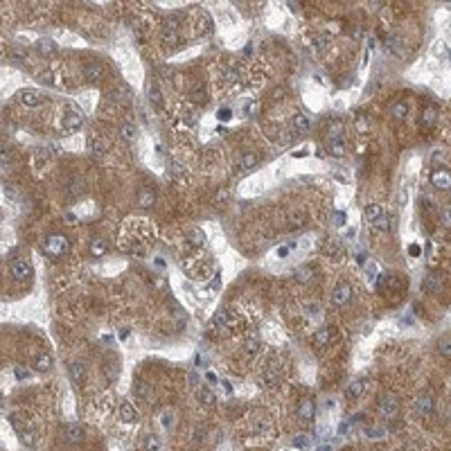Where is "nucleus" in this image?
Wrapping results in <instances>:
<instances>
[{
    "label": "nucleus",
    "instance_id": "nucleus-1",
    "mask_svg": "<svg viewBox=\"0 0 451 451\" xmlns=\"http://www.w3.org/2000/svg\"><path fill=\"white\" fill-rule=\"evenodd\" d=\"M366 221L370 223L374 230L390 233V217L386 215V210L381 208L379 203H370V205H366Z\"/></svg>",
    "mask_w": 451,
    "mask_h": 451
},
{
    "label": "nucleus",
    "instance_id": "nucleus-2",
    "mask_svg": "<svg viewBox=\"0 0 451 451\" xmlns=\"http://www.w3.org/2000/svg\"><path fill=\"white\" fill-rule=\"evenodd\" d=\"M68 249H70V239L65 235H59V233L47 235L46 242H43V253L47 257H61L68 253Z\"/></svg>",
    "mask_w": 451,
    "mask_h": 451
},
{
    "label": "nucleus",
    "instance_id": "nucleus-3",
    "mask_svg": "<svg viewBox=\"0 0 451 451\" xmlns=\"http://www.w3.org/2000/svg\"><path fill=\"white\" fill-rule=\"evenodd\" d=\"M9 273H12L14 280L25 282L32 278V264L23 257H14V260H9Z\"/></svg>",
    "mask_w": 451,
    "mask_h": 451
},
{
    "label": "nucleus",
    "instance_id": "nucleus-4",
    "mask_svg": "<svg viewBox=\"0 0 451 451\" xmlns=\"http://www.w3.org/2000/svg\"><path fill=\"white\" fill-rule=\"evenodd\" d=\"M178 39H181V25H178V18L170 16V18L163 23V43H167V46H176Z\"/></svg>",
    "mask_w": 451,
    "mask_h": 451
},
{
    "label": "nucleus",
    "instance_id": "nucleus-5",
    "mask_svg": "<svg viewBox=\"0 0 451 451\" xmlns=\"http://www.w3.org/2000/svg\"><path fill=\"white\" fill-rule=\"evenodd\" d=\"M350 300H352V287L347 284V282H341V284H336L332 291V302L336 305V307H345V305H350Z\"/></svg>",
    "mask_w": 451,
    "mask_h": 451
},
{
    "label": "nucleus",
    "instance_id": "nucleus-6",
    "mask_svg": "<svg viewBox=\"0 0 451 451\" xmlns=\"http://www.w3.org/2000/svg\"><path fill=\"white\" fill-rule=\"evenodd\" d=\"M399 411V399L395 395H386L379 399V415L386 420H392Z\"/></svg>",
    "mask_w": 451,
    "mask_h": 451
},
{
    "label": "nucleus",
    "instance_id": "nucleus-7",
    "mask_svg": "<svg viewBox=\"0 0 451 451\" xmlns=\"http://www.w3.org/2000/svg\"><path fill=\"white\" fill-rule=\"evenodd\" d=\"M431 185L435 190H451V171L445 170V167H438V170L431 171Z\"/></svg>",
    "mask_w": 451,
    "mask_h": 451
},
{
    "label": "nucleus",
    "instance_id": "nucleus-8",
    "mask_svg": "<svg viewBox=\"0 0 451 451\" xmlns=\"http://www.w3.org/2000/svg\"><path fill=\"white\" fill-rule=\"evenodd\" d=\"M68 373H70V379L77 384V386H84L86 377H88V370H86L84 361H70L68 363Z\"/></svg>",
    "mask_w": 451,
    "mask_h": 451
},
{
    "label": "nucleus",
    "instance_id": "nucleus-9",
    "mask_svg": "<svg viewBox=\"0 0 451 451\" xmlns=\"http://www.w3.org/2000/svg\"><path fill=\"white\" fill-rule=\"evenodd\" d=\"M413 408H415V413H418V415L426 418V415H431V413H433V408H435V402H433L431 395H420V397H415V404H413Z\"/></svg>",
    "mask_w": 451,
    "mask_h": 451
},
{
    "label": "nucleus",
    "instance_id": "nucleus-10",
    "mask_svg": "<svg viewBox=\"0 0 451 451\" xmlns=\"http://www.w3.org/2000/svg\"><path fill=\"white\" fill-rule=\"evenodd\" d=\"M84 77H86V81H91V84H99V81L104 79V68H102V63H97V61L86 63L84 65Z\"/></svg>",
    "mask_w": 451,
    "mask_h": 451
},
{
    "label": "nucleus",
    "instance_id": "nucleus-11",
    "mask_svg": "<svg viewBox=\"0 0 451 451\" xmlns=\"http://www.w3.org/2000/svg\"><path fill=\"white\" fill-rule=\"evenodd\" d=\"M291 129H294L298 136L309 133V131H311V120H309L305 113H295L294 118H291Z\"/></svg>",
    "mask_w": 451,
    "mask_h": 451
},
{
    "label": "nucleus",
    "instance_id": "nucleus-12",
    "mask_svg": "<svg viewBox=\"0 0 451 451\" xmlns=\"http://www.w3.org/2000/svg\"><path fill=\"white\" fill-rule=\"evenodd\" d=\"M118 415L122 422H126V424H136L138 422V411L133 408V404L131 402H122L118 408Z\"/></svg>",
    "mask_w": 451,
    "mask_h": 451
},
{
    "label": "nucleus",
    "instance_id": "nucleus-13",
    "mask_svg": "<svg viewBox=\"0 0 451 451\" xmlns=\"http://www.w3.org/2000/svg\"><path fill=\"white\" fill-rule=\"evenodd\" d=\"M230 325H233V316H230V311L226 307L217 309L215 314H212V327L223 329V327H230Z\"/></svg>",
    "mask_w": 451,
    "mask_h": 451
},
{
    "label": "nucleus",
    "instance_id": "nucleus-14",
    "mask_svg": "<svg viewBox=\"0 0 451 451\" xmlns=\"http://www.w3.org/2000/svg\"><path fill=\"white\" fill-rule=\"evenodd\" d=\"M88 149H91V154L95 158H102L109 151V140H104V138H99V136L91 138L88 140Z\"/></svg>",
    "mask_w": 451,
    "mask_h": 451
},
{
    "label": "nucleus",
    "instance_id": "nucleus-15",
    "mask_svg": "<svg viewBox=\"0 0 451 451\" xmlns=\"http://www.w3.org/2000/svg\"><path fill=\"white\" fill-rule=\"evenodd\" d=\"M314 413H316V406L311 399H302L300 406H298V420L300 422H311L314 420Z\"/></svg>",
    "mask_w": 451,
    "mask_h": 451
},
{
    "label": "nucleus",
    "instance_id": "nucleus-16",
    "mask_svg": "<svg viewBox=\"0 0 451 451\" xmlns=\"http://www.w3.org/2000/svg\"><path fill=\"white\" fill-rule=\"evenodd\" d=\"M63 438L68 440V442H72V445H79L81 440H84V429L77 424H65L63 426Z\"/></svg>",
    "mask_w": 451,
    "mask_h": 451
},
{
    "label": "nucleus",
    "instance_id": "nucleus-17",
    "mask_svg": "<svg viewBox=\"0 0 451 451\" xmlns=\"http://www.w3.org/2000/svg\"><path fill=\"white\" fill-rule=\"evenodd\" d=\"M81 124H84V118H81V113L79 111H68L65 113V118H63V126H65V131H77V129H81Z\"/></svg>",
    "mask_w": 451,
    "mask_h": 451
},
{
    "label": "nucleus",
    "instance_id": "nucleus-18",
    "mask_svg": "<svg viewBox=\"0 0 451 451\" xmlns=\"http://www.w3.org/2000/svg\"><path fill=\"white\" fill-rule=\"evenodd\" d=\"M88 249H91V255L93 257H102V255H106V253H109V242H106L104 237H93Z\"/></svg>",
    "mask_w": 451,
    "mask_h": 451
},
{
    "label": "nucleus",
    "instance_id": "nucleus-19",
    "mask_svg": "<svg viewBox=\"0 0 451 451\" xmlns=\"http://www.w3.org/2000/svg\"><path fill=\"white\" fill-rule=\"evenodd\" d=\"M185 239H187V244H190L192 249H203L205 246V233L199 228H192L187 235H185Z\"/></svg>",
    "mask_w": 451,
    "mask_h": 451
},
{
    "label": "nucleus",
    "instance_id": "nucleus-20",
    "mask_svg": "<svg viewBox=\"0 0 451 451\" xmlns=\"http://www.w3.org/2000/svg\"><path fill=\"white\" fill-rule=\"evenodd\" d=\"M438 122V109L435 106H424V111H422V118H420V124L422 126H433Z\"/></svg>",
    "mask_w": 451,
    "mask_h": 451
},
{
    "label": "nucleus",
    "instance_id": "nucleus-21",
    "mask_svg": "<svg viewBox=\"0 0 451 451\" xmlns=\"http://www.w3.org/2000/svg\"><path fill=\"white\" fill-rule=\"evenodd\" d=\"M154 203H156V192L151 187H144V190L138 192V205L140 208H151Z\"/></svg>",
    "mask_w": 451,
    "mask_h": 451
},
{
    "label": "nucleus",
    "instance_id": "nucleus-22",
    "mask_svg": "<svg viewBox=\"0 0 451 451\" xmlns=\"http://www.w3.org/2000/svg\"><path fill=\"white\" fill-rule=\"evenodd\" d=\"M262 384H264V388H278V384H280V373L273 370V368H266V370L262 373Z\"/></svg>",
    "mask_w": 451,
    "mask_h": 451
},
{
    "label": "nucleus",
    "instance_id": "nucleus-23",
    "mask_svg": "<svg viewBox=\"0 0 451 451\" xmlns=\"http://www.w3.org/2000/svg\"><path fill=\"white\" fill-rule=\"evenodd\" d=\"M36 52H39L41 57H52V54L57 52V43H54L52 39H41V41H36Z\"/></svg>",
    "mask_w": 451,
    "mask_h": 451
},
{
    "label": "nucleus",
    "instance_id": "nucleus-24",
    "mask_svg": "<svg viewBox=\"0 0 451 451\" xmlns=\"http://www.w3.org/2000/svg\"><path fill=\"white\" fill-rule=\"evenodd\" d=\"M422 287H424L426 291H440V289L445 287V280H442L438 273H429L424 278V282H422Z\"/></svg>",
    "mask_w": 451,
    "mask_h": 451
},
{
    "label": "nucleus",
    "instance_id": "nucleus-25",
    "mask_svg": "<svg viewBox=\"0 0 451 451\" xmlns=\"http://www.w3.org/2000/svg\"><path fill=\"white\" fill-rule=\"evenodd\" d=\"M257 163H260V154H255V151H249V154H244L242 160H239V171L253 170Z\"/></svg>",
    "mask_w": 451,
    "mask_h": 451
},
{
    "label": "nucleus",
    "instance_id": "nucleus-26",
    "mask_svg": "<svg viewBox=\"0 0 451 451\" xmlns=\"http://www.w3.org/2000/svg\"><path fill=\"white\" fill-rule=\"evenodd\" d=\"M363 390H366V379H354V381H350V386H347L345 395L350 399H357V397H361V395H363Z\"/></svg>",
    "mask_w": 451,
    "mask_h": 451
},
{
    "label": "nucleus",
    "instance_id": "nucleus-27",
    "mask_svg": "<svg viewBox=\"0 0 451 451\" xmlns=\"http://www.w3.org/2000/svg\"><path fill=\"white\" fill-rule=\"evenodd\" d=\"M327 154L334 158H341L343 154H345V140L343 138H339V140H329L327 142Z\"/></svg>",
    "mask_w": 451,
    "mask_h": 451
},
{
    "label": "nucleus",
    "instance_id": "nucleus-28",
    "mask_svg": "<svg viewBox=\"0 0 451 451\" xmlns=\"http://www.w3.org/2000/svg\"><path fill=\"white\" fill-rule=\"evenodd\" d=\"M50 368H52V357H50V354L43 352L34 359V370H36V373H47Z\"/></svg>",
    "mask_w": 451,
    "mask_h": 451
},
{
    "label": "nucleus",
    "instance_id": "nucleus-29",
    "mask_svg": "<svg viewBox=\"0 0 451 451\" xmlns=\"http://www.w3.org/2000/svg\"><path fill=\"white\" fill-rule=\"evenodd\" d=\"M120 138L124 140V142H133L138 138V129L133 122H124V124L120 126Z\"/></svg>",
    "mask_w": 451,
    "mask_h": 451
},
{
    "label": "nucleus",
    "instance_id": "nucleus-30",
    "mask_svg": "<svg viewBox=\"0 0 451 451\" xmlns=\"http://www.w3.org/2000/svg\"><path fill=\"white\" fill-rule=\"evenodd\" d=\"M20 102L25 106H30V109H34V106L41 104V95L36 91H23L20 93Z\"/></svg>",
    "mask_w": 451,
    "mask_h": 451
},
{
    "label": "nucleus",
    "instance_id": "nucleus-31",
    "mask_svg": "<svg viewBox=\"0 0 451 451\" xmlns=\"http://www.w3.org/2000/svg\"><path fill=\"white\" fill-rule=\"evenodd\" d=\"M199 402H201L203 406H215L217 404V395L210 390L208 386H201L199 388Z\"/></svg>",
    "mask_w": 451,
    "mask_h": 451
},
{
    "label": "nucleus",
    "instance_id": "nucleus-32",
    "mask_svg": "<svg viewBox=\"0 0 451 451\" xmlns=\"http://www.w3.org/2000/svg\"><path fill=\"white\" fill-rule=\"evenodd\" d=\"M149 99H151V104L156 106V109L163 106V91H160V86H158L156 81H151L149 84Z\"/></svg>",
    "mask_w": 451,
    "mask_h": 451
},
{
    "label": "nucleus",
    "instance_id": "nucleus-33",
    "mask_svg": "<svg viewBox=\"0 0 451 451\" xmlns=\"http://www.w3.org/2000/svg\"><path fill=\"white\" fill-rule=\"evenodd\" d=\"M329 339H332V329H329V327H321V329L314 334V343H316V345H327V343H329Z\"/></svg>",
    "mask_w": 451,
    "mask_h": 451
},
{
    "label": "nucleus",
    "instance_id": "nucleus-34",
    "mask_svg": "<svg viewBox=\"0 0 451 451\" xmlns=\"http://www.w3.org/2000/svg\"><path fill=\"white\" fill-rule=\"evenodd\" d=\"M390 113H392V118H397V120H404L406 115H408V109H406V104H404V102H397V104H392Z\"/></svg>",
    "mask_w": 451,
    "mask_h": 451
},
{
    "label": "nucleus",
    "instance_id": "nucleus-35",
    "mask_svg": "<svg viewBox=\"0 0 451 451\" xmlns=\"http://www.w3.org/2000/svg\"><path fill=\"white\" fill-rule=\"evenodd\" d=\"M142 447H144V451H160V440H158L156 435H147Z\"/></svg>",
    "mask_w": 451,
    "mask_h": 451
},
{
    "label": "nucleus",
    "instance_id": "nucleus-36",
    "mask_svg": "<svg viewBox=\"0 0 451 451\" xmlns=\"http://www.w3.org/2000/svg\"><path fill=\"white\" fill-rule=\"evenodd\" d=\"M244 350H246V354H249V357L257 354V352H260V339H257V336L249 339V341H246V345H244Z\"/></svg>",
    "mask_w": 451,
    "mask_h": 451
},
{
    "label": "nucleus",
    "instance_id": "nucleus-37",
    "mask_svg": "<svg viewBox=\"0 0 451 451\" xmlns=\"http://www.w3.org/2000/svg\"><path fill=\"white\" fill-rule=\"evenodd\" d=\"M311 39H314V46H311V50H314L316 54H318V52H323V50H325V47H327V39H325V36H323V34H314Z\"/></svg>",
    "mask_w": 451,
    "mask_h": 451
},
{
    "label": "nucleus",
    "instance_id": "nucleus-38",
    "mask_svg": "<svg viewBox=\"0 0 451 451\" xmlns=\"http://www.w3.org/2000/svg\"><path fill=\"white\" fill-rule=\"evenodd\" d=\"M438 352L442 354V357H447V359H451V339H442L438 343Z\"/></svg>",
    "mask_w": 451,
    "mask_h": 451
},
{
    "label": "nucleus",
    "instance_id": "nucleus-39",
    "mask_svg": "<svg viewBox=\"0 0 451 451\" xmlns=\"http://www.w3.org/2000/svg\"><path fill=\"white\" fill-rule=\"evenodd\" d=\"M366 435H368L370 440H377V438H384V435H386V431H384L381 426H368V429H366Z\"/></svg>",
    "mask_w": 451,
    "mask_h": 451
},
{
    "label": "nucleus",
    "instance_id": "nucleus-40",
    "mask_svg": "<svg viewBox=\"0 0 451 451\" xmlns=\"http://www.w3.org/2000/svg\"><path fill=\"white\" fill-rule=\"evenodd\" d=\"M327 136H329V140H339V138H343V126H341L339 122H334V124L329 126V131H327Z\"/></svg>",
    "mask_w": 451,
    "mask_h": 451
},
{
    "label": "nucleus",
    "instance_id": "nucleus-41",
    "mask_svg": "<svg viewBox=\"0 0 451 451\" xmlns=\"http://www.w3.org/2000/svg\"><path fill=\"white\" fill-rule=\"evenodd\" d=\"M291 445H294L295 449H305V447L309 445V438L307 435H295V438L291 440Z\"/></svg>",
    "mask_w": 451,
    "mask_h": 451
},
{
    "label": "nucleus",
    "instance_id": "nucleus-42",
    "mask_svg": "<svg viewBox=\"0 0 451 451\" xmlns=\"http://www.w3.org/2000/svg\"><path fill=\"white\" fill-rule=\"evenodd\" d=\"M257 109H260V104H257V102H246V104H244V113H246L249 118H250V115H257Z\"/></svg>",
    "mask_w": 451,
    "mask_h": 451
},
{
    "label": "nucleus",
    "instance_id": "nucleus-43",
    "mask_svg": "<svg viewBox=\"0 0 451 451\" xmlns=\"http://www.w3.org/2000/svg\"><path fill=\"white\" fill-rule=\"evenodd\" d=\"M345 221H347V215H345V212H334V226H336V228L345 226Z\"/></svg>",
    "mask_w": 451,
    "mask_h": 451
},
{
    "label": "nucleus",
    "instance_id": "nucleus-44",
    "mask_svg": "<svg viewBox=\"0 0 451 451\" xmlns=\"http://www.w3.org/2000/svg\"><path fill=\"white\" fill-rule=\"evenodd\" d=\"M14 373H16V379H20V381H23V379H27V377H30V373H27V370H25V368H23V366H18V368H16V370H14Z\"/></svg>",
    "mask_w": 451,
    "mask_h": 451
},
{
    "label": "nucleus",
    "instance_id": "nucleus-45",
    "mask_svg": "<svg viewBox=\"0 0 451 451\" xmlns=\"http://www.w3.org/2000/svg\"><path fill=\"white\" fill-rule=\"evenodd\" d=\"M5 194L9 196V199H12V201H16V199H18V192L14 190V187H12V185H9V183L5 185Z\"/></svg>",
    "mask_w": 451,
    "mask_h": 451
},
{
    "label": "nucleus",
    "instance_id": "nucleus-46",
    "mask_svg": "<svg viewBox=\"0 0 451 451\" xmlns=\"http://www.w3.org/2000/svg\"><path fill=\"white\" fill-rule=\"evenodd\" d=\"M63 221L72 226V223H79V219H77V215H75V212H65V215H63Z\"/></svg>",
    "mask_w": 451,
    "mask_h": 451
},
{
    "label": "nucleus",
    "instance_id": "nucleus-47",
    "mask_svg": "<svg viewBox=\"0 0 451 451\" xmlns=\"http://www.w3.org/2000/svg\"><path fill=\"white\" fill-rule=\"evenodd\" d=\"M291 249H294V244H289V246H280V249H278V257H287L289 253H291Z\"/></svg>",
    "mask_w": 451,
    "mask_h": 451
},
{
    "label": "nucleus",
    "instance_id": "nucleus-48",
    "mask_svg": "<svg viewBox=\"0 0 451 451\" xmlns=\"http://www.w3.org/2000/svg\"><path fill=\"white\" fill-rule=\"evenodd\" d=\"M9 160H12V158H9V149L2 147V167H5V170L9 167Z\"/></svg>",
    "mask_w": 451,
    "mask_h": 451
},
{
    "label": "nucleus",
    "instance_id": "nucleus-49",
    "mask_svg": "<svg viewBox=\"0 0 451 451\" xmlns=\"http://www.w3.org/2000/svg\"><path fill=\"white\" fill-rule=\"evenodd\" d=\"M230 115H233V113H230L228 109H221V111L217 113V118L221 120V122H226V120H230Z\"/></svg>",
    "mask_w": 451,
    "mask_h": 451
},
{
    "label": "nucleus",
    "instance_id": "nucleus-50",
    "mask_svg": "<svg viewBox=\"0 0 451 451\" xmlns=\"http://www.w3.org/2000/svg\"><path fill=\"white\" fill-rule=\"evenodd\" d=\"M377 271H379V268H377V264H368V278H370V280H374V278H377Z\"/></svg>",
    "mask_w": 451,
    "mask_h": 451
},
{
    "label": "nucleus",
    "instance_id": "nucleus-51",
    "mask_svg": "<svg viewBox=\"0 0 451 451\" xmlns=\"http://www.w3.org/2000/svg\"><path fill=\"white\" fill-rule=\"evenodd\" d=\"M420 253H422V249H420L418 244H411V246H408V255H413V257H418Z\"/></svg>",
    "mask_w": 451,
    "mask_h": 451
},
{
    "label": "nucleus",
    "instance_id": "nucleus-52",
    "mask_svg": "<svg viewBox=\"0 0 451 451\" xmlns=\"http://www.w3.org/2000/svg\"><path fill=\"white\" fill-rule=\"evenodd\" d=\"M442 223H445V226H451V210L449 208L442 212Z\"/></svg>",
    "mask_w": 451,
    "mask_h": 451
},
{
    "label": "nucleus",
    "instance_id": "nucleus-53",
    "mask_svg": "<svg viewBox=\"0 0 451 451\" xmlns=\"http://www.w3.org/2000/svg\"><path fill=\"white\" fill-rule=\"evenodd\" d=\"M205 379H208L210 384H217V381H219V379H217V374H215V373H208V374H205Z\"/></svg>",
    "mask_w": 451,
    "mask_h": 451
},
{
    "label": "nucleus",
    "instance_id": "nucleus-54",
    "mask_svg": "<svg viewBox=\"0 0 451 451\" xmlns=\"http://www.w3.org/2000/svg\"><path fill=\"white\" fill-rule=\"evenodd\" d=\"M318 451H332V445H329V442H327V445H321Z\"/></svg>",
    "mask_w": 451,
    "mask_h": 451
}]
</instances>
